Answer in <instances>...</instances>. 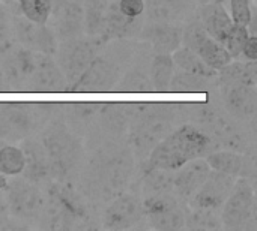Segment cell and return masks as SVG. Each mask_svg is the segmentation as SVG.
Returning a JSON list of instances; mask_svg holds the SVG:
<instances>
[{"label": "cell", "mask_w": 257, "mask_h": 231, "mask_svg": "<svg viewBox=\"0 0 257 231\" xmlns=\"http://www.w3.org/2000/svg\"><path fill=\"white\" fill-rule=\"evenodd\" d=\"M32 92H42V93H60L68 90V81L59 68L57 62L44 53L35 54V66L27 78L26 83Z\"/></svg>", "instance_id": "obj_10"}, {"label": "cell", "mask_w": 257, "mask_h": 231, "mask_svg": "<svg viewBox=\"0 0 257 231\" xmlns=\"http://www.w3.org/2000/svg\"><path fill=\"white\" fill-rule=\"evenodd\" d=\"M200 21L208 35L221 44L226 42L235 24L223 3H211L200 6Z\"/></svg>", "instance_id": "obj_18"}, {"label": "cell", "mask_w": 257, "mask_h": 231, "mask_svg": "<svg viewBox=\"0 0 257 231\" xmlns=\"http://www.w3.org/2000/svg\"><path fill=\"white\" fill-rule=\"evenodd\" d=\"M212 149L211 137L194 125L172 129L148 155V168L176 171L184 164L205 158Z\"/></svg>", "instance_id": "obj_1"}, {"label": "cell", "mask_w": 257, "mask_h": 231, "mask_svg": "<svg viewBox=\"0 0 257 231\" xmlns=\"http://www.w3.org/2000/svg\"><path fill=\"white\" fill-rule=\"evenodd\" d=\"M6 90V83H5V77H3V71H2V66H0V92Z\"/></svg>", "instance_id": "obj_41"}, {"label": "cell", "mask_w": 257, "mask_h": 231, "mask_svg": "<svg viewBox=\"0 0 257 231\" xmlns=\"http://www.w3.org/2000/svg\"><path fill=\"white\" fill-rule=\"evenodd\" d=\"M108 0H84L83 3V24L84 32L92 39L104 41L105 15Z\"/></svg>", "instance_id": "obj_21"}, {"label": "cell", "mask_w": 257, "mask_h": 231, "mask_svg": "<svg viewBox=\"0 0 257 231\" xmlns=\"http://www.w3.org/2000/svg\"><path fill=\"white\" fill-rule=\"evenodd\" d=\"M95 39H83L74 38L62 41L60 45H57V50L54 54H57V65L62 69L68 86H71L81 72L87 68V65L95 57L96 48H95Z\"/></svg>", "instance_id": "obj_7"}, {"label": "cell", "mask_w": 257, "mask_h": 231, "mask_svg": "<svg viewBox=\"0 0 257 231\" xmlns=\"http://www.w3.org/2000/svg\"><path fill=\"white\" fill-rule=\"evenodd\" d=\"M250 36V29L248 26H241V24H233L232 32L229 35V38L224 42V47L227 48V51L230 53L232 59H239L242 48L247 42Z\"/></svg>", "instance_id": "obj_34"}, {"label": "cell", "mask_w": 257, "mask_h": 231, "mask_svg": "<svg viewBox=\"0 0 257 231\" xmlns=\"http://www.w3.org/2000/svg\"><path fill=\"white\" fill-rule=\"evenodd\" d=\"M211 168L208 162L202 158L193 159L184 164L181 168L173 171V194L184 201H190V198L200 189L203 182L206 180Z\"/></svg>", "instance_id": "obj_14"}, {"label": "cell", "mask_w": 257, "mask_h": 231, "mask_svg": "<svg viewBox=\"0 0 257 231\" xmlns=\"http://www.w3.org/2000/svg\"><path fill=\"white\" fill-rule=\"evenodd\" d=\"M209 80L200 75H194L190 72H185L179 69L178 72H173L170 87L169 90L176 93H196V92H205L209 87Z\"/></svg>", "instance_id": "obj_30"}, {"label": "cell", "mask_w": 257, "mask_h": 231, "mask_svg": "<svg viewBox=\"0 0 257 231\" xmlns=\"http://www.w3.org/2000/svg\"><path fill=\"white\" fill-rule=\"evenodd\" d=\"M120 78L119 68L105 57H93L81 75L69 86L72 92L80 93H98L110 92L114 89Z\"/></svg>", "instance_id": "obj_8"}, {"label": "cell", "mask_w": 257, "mask_h": 231, "mask_svg": "<svg viewBox=\"0 0 257 231\" xmlns=\"http://www.w3.org/2000/svg\"><path fill=\"white\" fill-rule=\"evenodd\" d=\"M122 14L131 18H139L145 14V0H116Z\"/></svg>", "instance_id": "obj_37"}, {"label": "cell", "mask_w": 257, "mask_h": 231, "mask_svg": "<svg viewBox=\"0 0 257 231\" xmlns=\"http://www.w3.org/2000/svg\"><path fill=\"white\" fill-rule=\"evenodd\" d=\"M241 57H244L245 60H257V36L250 33L244 48H242V53H241Z\"/></svg>", "instance_id": "obj_38"}, {"label": "cell", "mask_w": 257, "mask_h": 231, "mask_svg": "<svg viewBox=\"0 0 257 231\" xmlns=\"http://www.w3.org/2000/svg\"><path fill=\"white\" fill-rule=\"evenodd\" d=\"M130 158L128 155H116L111 156L104 168H102V179H104V185L110 189V191H119L122 189L131 174V167H130Z\"/></svg>", "instance_id": "obj_24"}, {"label": "cell", "mask_w": 257, "mask_h": 231, "mask_svg": "<svg viewBox=\"0 0 257 231\" xmlns=\"http://www.w3.org/2000/svg\"><path fill=\"white\" fill-rule=\"evenodd\" d=\"M26 165L24 153L21 147L12 144L0 146V174L6 177H14L23 174Z\"/></svg>", "instance_id": "obj_28"}, {"label": "cell", "mask_w": 257, "mask_h": 231, "mask_svg": "<svg viewBox=\"0 0 257 231\" xmlns=\"http://www.w3.org/2000/svg\"><path fill=\"white\" fill-rule=\"evenodd\" d=\"M221 225L224 230H247L256 219V195L251 182L247 177H239L235 186L220 209Z\"/></svg>", "instance_id": "obj_3"}, {"label": "cell", "mask_w": 257, "mask_h": 231, "mask_svg": "<svg viewBox=\"0 0 257 231\" xmlns=\"http://www.w3.org/2000/svg\"><path fill=\"white\" fill-rule=\"evenodd\" d=\"M194 51L202 57V60L214 71H220L226 65H229L233 59L224 44L211 38L209 35L200 41V44L194 48Z\"/></svg>", "instance_id": "obj_26"}, {"label": "cell", "mask_w": 257, "mask_h": 231, "mask_svg": "<svg viewBox=\"0 0 257 231\" xmlns=\"http://www.w3.org/2000/svg\"><path fill=\"white\" fill-rule=\"evenodd\" d=\"M145 218L143 204L130 194L117 195L104 210L102 227L107 230L120 231L136 227Z\"/></svg>", "instance_id": "obj_11"}, {"label": "cell", "mask_w": 257, "mask_h": 231, "mask_svg": "<svg viewBox=\"0 0 257 231\" xmlns=\"http://www.w3.org/2000/svg\"><path fill=\"white\" fill-rule=\"evenodd\" d=\"M15 36L23 47L44 54H54L57 50V38L47 24H36L27 18L15 20Z\"/></svg>", "instance_id": "obj_13"}, {"label": "cell", "mask_w": 257, "mask_h": 231, "mask_svg": "<svg viewBox=\"0 0 257 231\" xmlns=\"http://www.w3.org/2000/svg\"><path fill=\"white\" fill-rule=\"evenodd\" d=\"M193 8V0H148L145 2V9L152 21H167L173 23L181 20Z\"/></svg>", "instance_id": "obj_22"}, {"label": "cell", "mask_w": 257, "mask_h": 231, "mask_svg": "<svg viewBox=\"0 0 257 231\" xmlns=\"http://www.w3.org/2000/svg\"><path fill=\"white\" fill-rule=\"evenodd\" d=\"M21 150L26 159L23 170L24 179L36 185L48 180L51 177V165L42 144L33 140H27L21 144Z\"/></svg>", "instance_id": "obj_17"}, {"label": "cell", "mask_w": 257, "mask_h": 231, "mask_svg": "<svg viewBox=\"0 0 257 231\" xmlns=\"http://www.w3.org/2000/svg\"><path fill=\"white\" fill-rule=\"evenodd\" d=\"M185 228L188 230H220L221 216L220 210L212 209H193L185 218Z\"/></svg>", "instance_id": "obj_31"}, {"label": "cell", "mask_w": 257, "mask_h": 231, "mask_svg": "<svg viewBox=\"0 0 257 231\" xmlns=\"http://www.w3.org/2000/svg\"><path fill=\"white\" fill-rule=\"evenodd\" d=\"M0 146H2V144H0Z\"/></svg>", "instance_id": "obj_43"}, {"label": "cell", "mask_w": 257, "mask_h": 231, "mask_svg": "<svg viewBox=\"0 0 257 231\" xmlns=\"http://www.w3.org/2000/svg\"><path fill=\"white\" fill-rule=\"evenodd\" d=\"M114 87H116L117 92H131V93H136V92H154L149 75H146L145 72H142L139 69L130 71L126 75L119 78V81L116 83Z\"/></svg>", "instance_id": "obj_33"}, {"label": "cell", "mask_w": 257, "mask_h": 231, "mask_svg": "<svg viewBox=\"0 0 257 231\" xmlns=\"http://www.w3.org/2000/svg\"><path fill=\"white\" fill-rule=\"evenodd\" d=\"M205 161L208 162L211 170L233 176L236 179L248 177L253 174V161L236 150L227 149V150L209 152L205 156Z\"/></svg>", "instance_id": "obj_16"}, {"label": "cell", "mask_w": 257, "mask_h": 231, "mask_svg": "<svg viewBox=\"0 0 257 231\" xmlns=\"http://www.w3.org/2000/svg\"><path fill=\"white\" fill-rule=\"evenodd\" d=\"M54 21L53 32L57 39L66 41L80 38L84 32L83 5L75 0H53L51 15Z\"/></svg>", "instance_id": "obj_12"}, {"label": "cell", "mask_w": 257, "mask_h": 231, "mask_svg": "<svg viewBox=\"0 0 257 231\" xmlns=\"http://www.w3.org/2000/svg\"><path fill=\"white\" fill-rule=\"evenodd\" d=\"M206 36H208V32L205 30L202 21L194 20L182 29V45L194 50L200 44V41L205 39Z\"/></svg>", "instance_id": "obj_36"}, {"label": "cell", "mask_w": 257, "mask_h": 231, "mask_svg": "<svg viewBox=\"0 0 257 231\" xmlns=\"http://www.w3.org/2000/svg\"><path fill=\"white\" fill-rule=\"evenodd\" d=\"M139 36L151 42L155 53H173L182 44V27L167 21H154L142 27Z\"/></svg>", "instance_id": "obj_15"}, {"label": "cell", "mask_w": 257, "mask_h": 231, "mask_svg": "<svg viewBox=\"0 0 257 231\" xmlns=\"http://www.w3.org/2000/svg\"><path fill=\"white\" fill-rule=\"evenodd\" d=\"M41 144L50 159L51 177H68L80 158V144L60 122H53L42 135Z\"/></svg>", "instance_id": "obj_2"}, {"label": "cell", "mask_w": 257, "mask_h": 231, "mask_svg": "<svg viewBox=\"0 0 257 231\" xmlns=\"http://www.w3.org/2000/svg\"><path fill=\"white\" fill-rule=\"evenodd\" d=\"M226 93L227 110L241 119L254 116L257 108L256 87L247 84H230Z\"/></svg>", "instance_id": "obj_20"}, {"label": "cell", "mask_w": 257, "mask_h": 231, "mask_svg": "<svg viewBox=\"0 0 257 231\" xmlns=\"http://www.w3.org/2000/svg\"><path fill=\"white\" fill-rule=\"evenodd\" d=\"M173 171L158 170V168H148L145 170V180H143V194L145 197L154 194H164L173 192Z\"/></svg>", "instance_id": "obj_29"}, {"label": "cell", "mask_w": 257, "mask_h": 231, "mask_svg": "<svg viewBox=\"0 0 257 231\" xmlns=\"http://www.w3.org/2000/svg\"><path fill=\"white\" fill-rule=\"evenodd\" d=\"M170 120L161 114L149 113V110L139 111L137 120L133 123L130 143L137 152L139 158H148L151 150L172 131Z\"/></svg>", "instance_id": "obj_6"}, {"label": "cell", "mask_w": 257, "mask_h": 231, "mask_svg": "<svg viewBox=\"0 0 257 231\" xmlns=\"http://www.w3.org/2000/svg\"><path fill=\"white\" fill-rule=\"evenodd\" d=\"M220 80L223 84H247L256 87L257 84V66L256 60L242 62H230L224 68L220 69Z\"/></svg>", "instance_id": "obj_25"}, {"label": "cell", "mask_w": 257, "mask_h": 231, "mask_svg": "<svg viewBox=\"0 0 257 231\" xmlns=\"http://www.w3.org/2000/svg\"><path fill=\"white\" fill-rule=\"evenodd\" d=\"M172 59H173L175 65L185 72L200 75L205 78H214L218 75V71L211 69L194 50H191L182 44L172 53Z\"/></svg>", "instance_id": "obj_23"}, {"label": "cell", "mask_w": 257, "mask_h": 231, "mask_svg": "<svg viewBox=\"0 0 257 231\" xmlns=\"http://www.w3.org/2000/svg\"><path fill=\"white\" fill-rule=\"evenodd\" d=\"M230 17L235 24L248 26L254 17L251 0H230Z\"/></svg>", "instance_id": "obj_35"}, {"label": "cell", "mask_w": 257, "mask_h": 231, "mask_svg": "<svg viewBox=\"0 0 257 231\" xmlns=\"http://www.w3.org/2000/svg\"><path fill=\"white\" fill-rule=\"evenodd\" d=\"M175 72V62L170 53H155L149 69V80L155 92H167Z\"/></svg>", "instance_id": "obj_27"}, {"label": "cell", "mask_w": 257, "mask_h": 231, "mask_svg": "<svg viewBox=\"0 0 257 231\" xmlns=\"http://www.w3.org/2000/svg\"><path fill=\"white\" fill-rule=\"evenodd\" d=\"M143 27L142 17L131 18L120 12L117 8V2H111L107 6V15H105V32H104V41L108 39H125L133 38L140 33Z\"/></svg>", "instance_id": "obj_19"}, {"label": "cell", "mask_w": 257, "mask_h": 231, "mask_svg": "<svg viewBox=\"0 0 257 231\" xmlns=\"http://www.w3.org/2000/svg\"><path fill=\"white\" fill-rule=\"evenodd\" d=\"M145 218L149 227L158 231H176L185 228L187 213L173 192L154 194L142 201Z\"/></svg>", "instance_id": "obj_4"}, {"label": "cell", "mask_w": 257, "mask_h": 231, "mask_svg": "<svg viewBox=\"0 0 257 231\" xmlns=\"http://www.w3.org/2000/svg\"><path fill=\"white\" fill-rule=\"evenodd\" d=\"M236 177L211 170L200 189L190 198L191 209H212L220 210L235 186Z\"/></svg>", "instance_id": "obj_9"}, {"label": "cell", "mask_w": 257, "mask_h": 231, "mask_svg": "<svg viewBox=\"0 0 257 231\" xmlns=\"http://www.w3.org/2000/svg\"><path fill=\"white\" fill-rule=\"evenodd\" d=\"M200 6L203 5H211V3H224V0H196Z\"/></svg>", "instance_id": "obj_40"}, {"label": "cell", "mask_w": 257, "mask_h": 231, "mask_svg": "<svg viewBox=\"0 0 257 231\" xmlns=\"http://www.w3.org/2000/svg\"><path fill=\"white\" fill-rule=\"evenodd\" d=\"M3 192L6 194L5 198L9 215L14 218L20 221H29L41 216L45 200L36 183H32L27 179H17V176H14L12 180L8 182Z\"/></svg>", "instance_id": "obj_5"}, {"label": "cell", "mask_w": 257, "mask_h": 231, "mask_svg": "<svg viewBox=\"0 0 257 231\" xmlns=\"http://www.w3.org/2000/svg\"><path fill=\"white\" fill-rule=\"evenodd\" d=\"M24 18L36 24H47L50 21L53 0H21L18 3Z\"/></svg>", "instance_id": "obj_32"}, {"label": "cell", "mask_w": 257, "mask_h": 231, "mask_svg": "<svg viewBox=\"0 0 257 231\" xmlns=\"http://www.w3.org/2000/svg\"><path fill=\"white\" fill-rule=\"evenodd\" d=\"M17 2H18V3H20V2H21V0H17Z\"/></svg>", "instance_id": "obj_42"}, {"label": "cell", "mask_w": 257, "mask_h": 231, "mask_svg": "<svg viewBox=\"0 0 257 231\" xmlns=\"http://www.w3.org/2000/svg\"><path fill=\"white\" fill-rule=\"evenodd\" d=\"M9 222V209L6 204V198L3 195V191L0 189V230L6 228V224Z\"/></svg>", "instance_id": "obj_39"}]
</instances>
